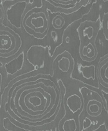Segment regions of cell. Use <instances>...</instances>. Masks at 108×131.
I'll list each match as a JSON object with an SVG mask.
<instances>
[{"label": "cell", "instance_id": "7", "mask_svg": "<svg viewBox=\"0 0 108 131\" xmlns=\"http://www.w3.org/2000/svg\"><path fill=\"white\" fill-rule=\"evenodd\" d=\"M56 70L59 75L66 76L70 74L74 67L73 59L68 51H64L57 58Z\"/></svg>", "mask_w": 108, "mask_h": 131}, {"label": "cell", "instance_id": "15", "mask_svg": "<svg viewBox=\"0 0 108 131\" xmlns=\"http://www.w3.org/2000/svg\"><path fill=\"white\" fill-rule=\"evenodd\" d=\"M104 126H105V130L108 131V114H106V116L104 119Z\"/></svg>", "mask_w": 108, "mask_h": 131}, {"label": "cell", "instance_id": "10", "mask_svg": "<svg viewBox=\"0 0 108 131\" xmlns=\"http://www.w3.org/2000/svg\"><path fill=\"white\" fill-rule=\"evenodd\" d=\"M79 54L82 60L93 62L97 57V49L94 41H81Z\"/></svg>", "mask_w": 108, "mask_h": 131}, {"label": "cell", "instance_id": "4", "mask_svg": "<svg viewBox=\"0 0 108 131\" xmlns=\"http://www.w3.org/2000/svg\"><path fill=\"white\" fill-rule=\"evenodd\" d=\"M82 114L96 121L104 122L106 114L102 98L95 93L85 98L84 109Z\"/></svg>", "mask_w": 108, "mask_h": 131}, {"label": "cell", "instance_id": "8", "mask_svg": "<svg viewBox=\"0 0 108 131\" xmlns=\"http://www.w3.org/2000/svg\"><path fill=\"white\" fill-rule=\"evenodd\" d=\"M58 131H81L80 118L69 113L63 116L58 123Z\"/></svg>", "mask_w": 108, "mask_h": 131}, {"label": "cell", "instance_id": "12", "mask_svg": "<svg viewBox=\"0 0 108 131\" xmlns=\"http://www.w3.org/2000/svg\"><path fill=\"white\" fill-rule=\"evenodd\" d=\"M35 55L34 59H28L31 64H33L36 67L39 68H42L44 67L45 61H46V49L45 47L41 46H33Z\"/></svg>", "mask_w": 108, "mask_h": 131}, {"label": "cell", "instance_id": "9", "mask_svg": "<svg viewBox=\"0 0 108 131\" xmlns=\"http://www.w3.org/2000/svg\"><path fill=\"white\" fill-rule=\"evenodd\" d=\"M99 31L98 25L95 22L86 21L81 25L79 30V36L82 41H94Z\"/></svg>", "mask_w": 108, "mask_h": 131}, {"label": "cell", "instance_id": "5", "mask_svg": "<svg viewBox=\"0 0 108 131\" xmlns=\"http://www.w3.org/2000/svg\"><path fill=\"white\" fill-rule=\"evenodd\" d=\"M64 105L69 114L80 118L84 109L85 98L79 92L73 91L64 98Z\"/></svg>", "mask_w": 108, "mask_h": 131}, {"label": "cell", "instance_id": "11", "mask_svg": "<svg viewBox=\"0 0 108 131\" xmlns=\"http://www.w3.org/2000/svg\"><path fill=\"white\" fill-rule=\"evenodd\" d=\"M97 77L102 89L108 93V56L104 58L99 63Z\"/></svg>", "mask_w": 108, "mask_h": 131}, {"label": "cell", "instance_id": "1", "mask_svg": "<svg viewBox=\"0 0 108 131\" xmlns=\"http://www.w3.org/2000/svg\"><path fill=\"white\" fill-rule=\"evenodd\" d=\"M8 102L14 119L23 128L32 130L48 129L59 123L65 109L59 87L43 75L14 83Z\"/></svg>", "mask_w": 108, "mask_h": 131}, {"label": "cell", "instance_id": "3", "mask_svg": "<svg viewBox=\"0 0 108 131\" xmlns=\"http://www.w3.org/2000/svg\"><path fill=\"white\" fill-rule=\"evenodd\" d=\"M0 55L1 58L8 59L13 57L21 46L20 37L9 28H1L0 30Z\"/></svg>", "mask_w": 108, "mask_h": 131}, {"label": "cell", "instance_id": "13", "mask_svg": "<svg viewBox=\"0 0 108 131\" xmlns=\"http://www.w3.org/2000/svg\"><path fill=\"white\" fill-rule=\"evenodd\" d=\"M65 24V19L61 15H57L53 19V26L56 30H59L62 28Z\"/></svg>", "mask_w": 108, "mask_h": 131}, {"label": "cell", "instance_id": "2", "mask_svg": "<svg viewBox=\"0 0 108 131\" xmlns=\"http://www.w3.org/2000/svg\"><path fill=\"white\" fill-rule=\"evenodd\" d=\"M23 27L26 32L37 37H42L48 32L50 19L45 10H32L24 16Z\"/></svg>", "mask_w": 108, "mask_h": 131}, {"label": "cell", "instance_id": "6", "mask_svg": "<svg viewBox=\"0 0 108 131\" xmlns=\"http://www.w3.org/2000/svg\"><path fill=\"white\" fill-rule=\"evenodd\" d=\"M53 10L70 13L77 10L87 3L89 0H45Z\"/></svg>", "mask_w": 108, "mask_h": 131}, {"label": "cell", "instance_id": "14", "mask_svg": "<svg viewBox=\"0 0 108 131\" xmlns=\"http://www.w3.org/2000/svg\"><path fill=\"white\" fill-rule=\"evenodd\" d=\"M103 28H104V33L108 37V12L104 16V21H103Z\"/></svg>", "mask_w": 108, "mask_h": 131}, {"label": "cell", "instance_id": "16", "mask_svg": "<svg viewBox=\"0 0 108 131\" xmlns=\"http://www.w3.org/2000/svg\"><path fill=\"white\" fill-rule=\"evenodd\" d=\"M103 1H104V2H108V0H103Z\"/></svg>", "mask_w": 108, "mask_h": 131}]
</instances>
